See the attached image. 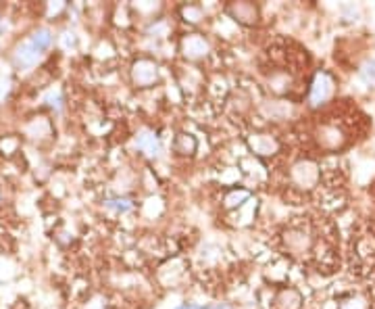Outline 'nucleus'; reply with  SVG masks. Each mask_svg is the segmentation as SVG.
Instances as JSON below:
<instances>
[{
    "label": "nucleus",
    "instance_id": "f257e3e1",
    "mask_svg": "<svg viewBox=\"0 0 375 309\" xmlns=\"http://www.w3.org/2000/svg\"><path fill=\"white\" fill-rule=\"evenodd\" d=\"M315 142L321 151L327 153H338L348 147L350 142V132L346 130L344 124L335 122H323L315 128Z\"/></svg>",
    "mask_w": 375,
    "mask_h": 309
},
{
    "label": "nucleus",
    "instance_id": "f03ea898",
    "mask_svg": "<svg viewBox=\"0 0 375 309\" xmlns=\"http://www.w3.org/2000/svg\"><path fill=\"white\" fill-rule=\"evenodd\" d=\"M335 90H338L335 78H333L327 69L317 72V74L313 76V80H311V86H308V97H306L308 107H313V109L325 107V105L333 99Z\"/></svg>",
    "mask_w": 375,
    "mask_h": 309
},
{
    "label": "nucleus",
    "instance_id": "7ed1b4c3",
    "mask_svg": "<svg viewBox=\"0 0 375 309\" xmlns=\"http://www.w3.org/2000/svg\"><path fill=\"white\" fill-rule=\"evenodd\" d=\"M290 176H292V182H294L296 188H300V190H313V188L319 184V180H321V167H319V163L313 161V159H302V161H298V163L292 165Z\"/></svg>",
    "mask_w": 375,
    "mask_h": 309
},
{
    "label": "nucleus",
    "instance_id": "20e7f679",
    "mask_svg": "<svg viewBox=\"0 0 375 309\" xmlns=\"http://www.w3.org/2000/svg\"><path fill=\"white\" fill-rule=\"evenodd\" d=\"M15 63H17V67H24V69H32L38 61H40V57H42V53L30 42V40H26V42H21L17 49H15Z\"/></svg>",
    "mask_w": 375,
    "mask_h": 309
},
{
    "label": "nucleus",
    "instance_id": "39448f33",
    "mask_svg": "<svg viewBox=\"0 0 375 309\" xmlns=\"http://www.w3.org/2000/svg\"><path fill=\"white\" fill-rule=\"evenodd\" d=\"M157 78H159V69L152 61L142 59L134 65V82L138 86H150L157 82Z\"/></svg>",
    "mask_w": 375,
    "mask_h": 309
},
{
    "label": "nucleus",
    "instance_id": "423d86ee",
    "mask_svg": "<svg viewBox=\"0 0 375 309\" xmlns=\"http://www.w3.org/2000/svg\"><path fill=\"white\" fill-rule=\"evenodd\" d=\"M286 244H288L290 251H294V253L300 255V253H306V251L311 249L313 238H311V234L304 232V230H290V232L286 234Z\"/></svg>",
    "mask_w": 375,
    "mask_h": 309
},
{
    "label": "nucleus",
    "instance_id": "0eeeda50",
    "mask_svg": "<svg viewBox=\"0 0 375 309\" xmlns=\"http://www.w3.org/2000/svg\"><path fill=\"white\" fill-rule=\"evenodd\" d=\"M136 147H138L142 153H146L148 157H157V155L161 153V142H159L157 134L150 132V130H142V132L138 134Z\"/></svg>",
    "mask_w": 375,
    "mask_h": 309
},
{
    "label": "nucleus",
    "instance_id": "6e6552de",
    "mask_svg": "<svg viewBox=\"0 0 375 309\" xmlns=\"http://www.w3.org/2000/svg\"><path fill=\"white\" fill-rule=\"evenodd\" d=\"M250 147H252V151L259 153V155H273V153L277 151V140L271 138V136L259 134V136H252V138H250Z\"/></svg>",
    "mask_w": 375,
    "mask_h": 309
},
{
    "label": "nucleus",
    "instance_id": "1a4fd4ad",
    "mask_svg": "<svg viewBox=\"0 0 375 309\" xmlns=\"http://www.w3.org/2000/svg\"><path fill=\"white\" fill-rule=\"evenodd\" d=\"M207 51H209V47H207L204 38H200V36H188L184 40V53L192 59L207 55Z\"/></svg>",
    "mask_w": 375,
    "mask_h": 309
},
{
    "label": "nucleus",
    "instance_id": "9d476101",
    "mask_svg": "<svg viewBox=\"0 0 375 309\" xmlns=\"http://www.w3.org/2000/svg\"><path fill=\"white\" fill-rule=\"evenodd\" d=\"M277 307L279 309H300V305H302V297L294 290V288H288V290H284L279 297H277Z\"/></svg>",
    "mask_w": 375,
    "mask_h": 309
},
{
    "label": "nucleus",
    "instance_id": "9b49d317",
    "mask_svg": "<svg viewBox=\"0 0 375 309\" xmlns=\"http://www.w3.org/2000/svg\"><path fill=\"white\" fill-rule=\"evenodd\" d=\"M229 13L240 19L242 24H254L256 22V9L252 5H246V3H240V5H234L229 9Z\"/></svg>",
    "mask_w": 375,
    "mask_h": 309
},
{
    "label": "nucleus",
    "instance_id": "f8f14e48",
    "mask_svg": "<svg viewBox=\"0 0 375 309\" xmlns=\"http://www.w3.org/2000/svg\"><path fill=\"white\" fill-rule=\"evenodd\" d=\"M30 42H32L40 53H44V51H49L51 44H53V32L46 30V28H40V30H36V32L32 34Z\"/></svg>",
    "mask_w": 375,
    "mask_h": 309
},
{
    "label": "nucleus",
    "instance_id": "ddd939ff",
    "mask_svg": "<svg viewBox=\"0 0 375 309\" xmlns=\"http://www.w3.org/2000/svg\"><path fill=\"white\" fill-rule=\"evenodd\" d=\"M358 78L365 86L375 88V59H365L358 67Z\"/></svg>",
    "mask_w": 375,
    "mask_h": 309
},
{
    "label": "nucleus",
    "instance_id": "4468645a",
    "mask_svg": "<svg viewBox=\"0 0 375 309\" xmlns=\"http://www.w3.org/2000/svg\"><path fill=\"white\" fill-rule=\"evenodd\" d=\"M367 307H369V303L360 294H350V297L342 299L338 305V309H367Z\"/></svg>",
    "mask_w": 375,
    "mask_h": 309
},
{
    "label": "nucleus",
    "instance_id": "2eb2a0df",
    "mask_svg": "<svg viewBox=\"0 0 375 309\" xmlns=\"http://www.w3.org/2000/svg\"><path fill=\"white\" fill-rule=\"evenodd\" d=\"M194 149H196V140H194L192 136H186V134L177 136V142H175V151H177V153H182V155H190Z\"/></svg>",
    "mask_w": 375,
    "mask_h": 309
},
{
    "label": "nucleus",
    "instance_id": "dca6fc26",
    "mask_svg": "<svg viewBox=\"0 0 375 309\" xmlns=\"http://www.w3.org/2000/svg\"><path fill=\"white\" fill-rule=\"evenodd\" d=\"M105 207H107V209H113V211H130V209H132V203L125 201V199H115V201H107Z\"/></svg>",
    "mask_w": 375,
    "mask_h": 309
},
{
    "label": "nucleus",
    "instance_id": "f3484780",
    "mask_svg": "<svg viewBox=\"0 0 375 309\" xmlns=\"http://www.w3.org/2000/svg\"><path fill=\"white\" fill-rule=\"evenodd\" d=\"M248 199V192H240V194H232L227 197V207H234V205H240V201Z\"/></svg>",
    "mask_w": 375,
    "mask_h": 309
},
{
    "label": "nucleus",
    "instance_id": "a211bd4d",
    "mask_svg": "<svg viewBox=\"0 0 375 309\" xmlns=\"http://www.w3.org/2000/svg\"><path fill=\"white\" fill-rule=\"evenodd\" d=\"M175 309H207V307H198V305H192V303H186V305H180Z\"/></svg>",
    "mask_w": 375,
    "mask_h": 309
},
{
    "label": "nucleus",
    "instance_id": "6ab92c4d",
    "mask_svg": "<svg viewBox=\"0 0 375 309\" xmlns=\"http://www.w3.org/2000/svg\"><path fill=\"white\" fill-rule=\"evenodd\" d=\"M207 309H232V307H227L225 303H215V305H211V307H207Z\"/></svg>",
    "mask_w": 375,
    "mask_h": 309
}]
</instances>
